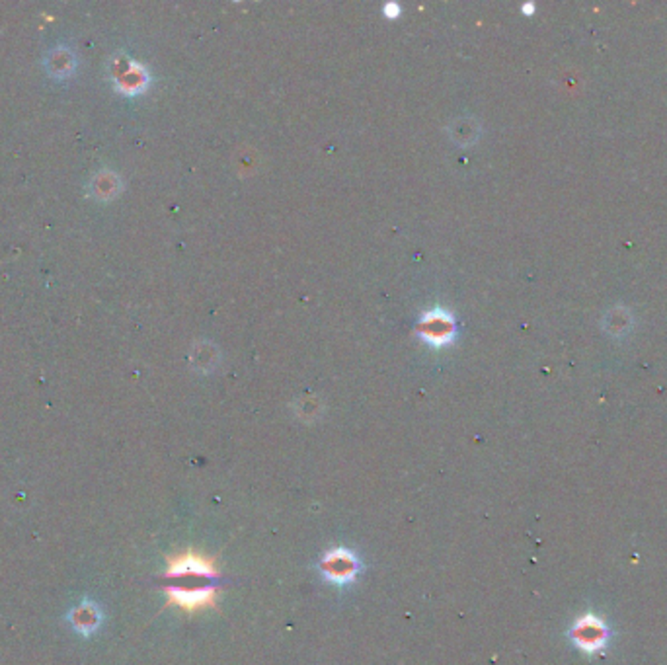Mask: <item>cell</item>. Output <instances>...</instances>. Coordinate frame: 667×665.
<instances>
[{
    "label": "cell",
    "instance_id": "7a4b0ae2",
    "mask_svg": "<svg viewBox=\"0 0 667 665\" xmlns=\"http://www.w3.org/2000/svg\"><path fill=\"white\" fill-rule=\"evenodd\" d=\"M168 576H170V578L198 576V578L215 580V578H217V570H215V566H213V560H209L207 556L189 551L186 552V554H180V556H176L174 560L170 562Z\"/></svg>",
    "mask_w": 667,
    "mask_h": 665
},
{
    "label": "cell",
    "instance_id": "277c9868",
    "mask_svg": "<svg viewBox=\"0 0 667 665\" xmlns=\"http://www.w3.org/2000/svg\"><path fill=\"white\" fill-rule=\"evenodd\" d=\"M607 640V630L601 623H597L594 616L591 619H584L580 621L575 626V642L584 648H595L601 646Z\"/></svg>",
    "mask_w": 667,
    "mask_h": 665
},
{
    "label": "cell",
    "instance_id": "3957f363",
    "mask_svg": "<svg viewBox=\"0 0 667 665\" xmlns=\"http://www.w3.org/2000/svg\"><path fill=\"white\" fill-rule=\"evenodd\" d=\"M357 560L349 551L345 549H338L326 554V558L322 560V572L324 576L334 583H349L354 582L355 573H357Z\"/></svg>",
    "mask_w": 667,
    "mask_h": 665
},
{
    "label": "cell",
    "instance_id": "6da1fadb",
    "mask_svg": "<svg viewBox=\"0 0 667 665\" xmlns=\"http://www.w3.org/2000/svg\"><path fill=\"white\" fill-rule=\"evenodd\" d=\"M217 589L213 585H198V587H188V585H174L168 587L170 603L182 607L184 611L193 613L199 609H205L215 601Z\"/></svg>",
    "mask_w": 667,
    "mask_h": 665
},
{
    "label": "cell",
    "instance_id": "5b68a950",
    "mask_svg": "<svg viewBox=\"0 0 667 665\" xmlns=\"http://www.w3.org/2000/svg\"><path fill=\"white\" fill-rule=\"evenodd\" d=\"M422 332L426 334V340L429 338L433 342L443 343L453 336V322L445 314H429L428 324L422 326Z\"/></svg>",
    "mask_w": 667,
    "mask_h": 665
}]
</instances>
